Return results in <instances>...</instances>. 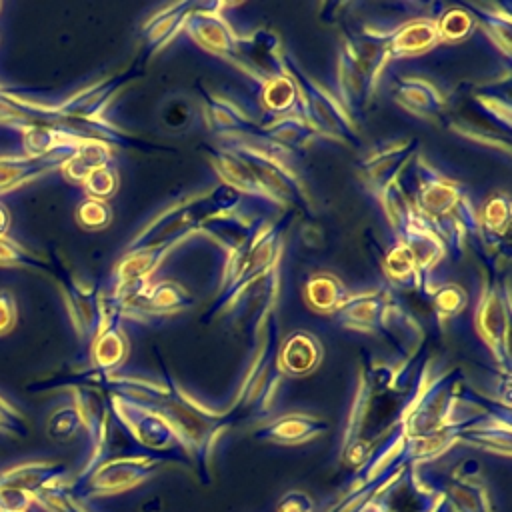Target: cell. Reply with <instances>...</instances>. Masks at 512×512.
Listing matches in <instances>:
<instances>
[{
  "instance_id": "1",
  "label": "cell",
  "mask_w": 512,
  "mask_h": 512,
  "mask_svg": "<svg viewBox=\"0 0 512 512\" xmlns=\"http://www.w3.org/2000/svg\"><path fill=\"white\" fill-rule=\"evenodd\" d=\"M16 322V302L8 290H0V334H6Z\"/></svg>"
},
{
  "instance_id": "2",
  "label": "cell",
  "mask_w": 512,
  "mask_h": 512,
  "mask_svg": "<svg viewBox=\"0 0 512 512\" xmlns=\"http://www.w3.org/2000/svg\"><path fill=\"white\" fill-rule=\"evenodd\" d=\"M22 252L16 248L14 242H8L4 238H0V262H16Z\"/></svg>"
},
{
  "instance_id": "3",
  "label": "cell",
  "mask_w": 512,
  "mask_h": 512,
  "mask_svg": "<svg viewBox=\"0 0 512 512\" xmlns=\"http://www.w3.org/2000/svg\"><path fill=\"white\" fill-rule=\"evenodd\" d=\"M6 222H8V214H6L4 206H0V232L6 228Z\"/></svg>"
}]
</instances>
